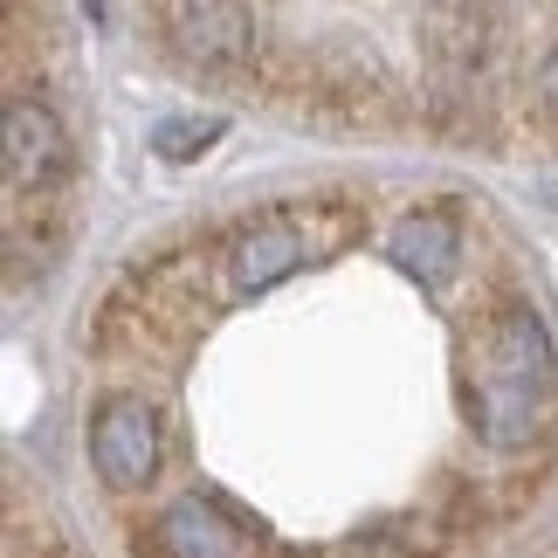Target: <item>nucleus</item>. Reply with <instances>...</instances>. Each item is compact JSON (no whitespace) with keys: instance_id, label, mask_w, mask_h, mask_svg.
<instances>
[{"instance_id":"1","label":"nucleus","mask_w":558,"mask_h":558,"mask_svg":"<svg viewBox=\"0 0 558 558\" xmlns=\"http://www.w3.org/2000/svg\"><path fill=\"white\" fill-rule=\"evenodd\" d=\"M462 407L497 462H524L558 421V352L538 304L518 283H489L462 325Z\"/></svg>"},{"instance_id":"2","label":"nucleus","mask_w":558,"mask_h":558,"mask_svg":"<svg viewBox=\"0 0 558 558\" xmlns=\"http://www.w3.org/2000/svg\"><path fill=\"white\" fill-rule=\"evenodd\" d=\"M366 228H373L366 193H317V201H276L234 214V221H221V248H214V304H248L317 255L352 248Z\"/></svg>"},{"instance_id":"3","label":"nucleus","mask_w":558,"mask_h":558,"mask_svg":"<svg viewBox=\"0 0 558 558\" xmlns=\"http://www.w3.org/2000/svg\"><path fill=\"white\" fill-rule=\"evenodd\" d=\"M153 28L166 41V56L186 62L193 76H221V83H263L269 90V70H276V35L269 14L255 8H153Z\"/></svg>"},{"instance_id":"4","label":"nucleus","mask_w":558,"mask_h":558,"mask_svg":"<svg viewBox=\"0 0 558 558\" xmlns=\"http://www.w3.org/2000/svg\"><path fill=\"white\" fill-rule=\"evenodd\" d=\"M90 462L111 497H145V489H159L166 476V421L159 407L132 393V386H118V393H104L90 407Z\"/></svg>"},{"instance_id":"5","label":"nucleus","mask_w":558,"mask_h":558,"mask_svg":"<svg viewBox=\"0 0 558 558\" xmlns=\"http://www.w3.org/2000/svg\"><path fill=\"white\" fill-rule=\"evenodd\" d=\"M462 234H469V221H462L456 201H421V207H407L393 221V255L414 276L441 283V276L462 263Z\"/></svg>"},{"instance_id":"6","label":"nucleus","mask_w":558,"mask_h":558,"mask_svg":"<svg viewBox=\"0 0 558 558\" xmlns=\"http://www.w3.org/2000/svg\"><path fill=\"white\" fill-rule=\"evenodd\" d=\"M510 104H518L524 132H538V138L558 145V14H551V35H538V49L524 41V56L510 62Z\"/></svg>"},{"instance_id":"7","label":"nucleus","mask_w":558,"mask_h":558,"mask_svg":"<svg viewBox=\"0 0 558 558\" xmlns=\"http://www.w3.org/2000/svg\"><path fill=\"white\" fill-rule=\"evenodd\" d=\"M207 138H221V118H166L153 132L159 159H193V153H207Z\"/></svg>"}]
</instances>
